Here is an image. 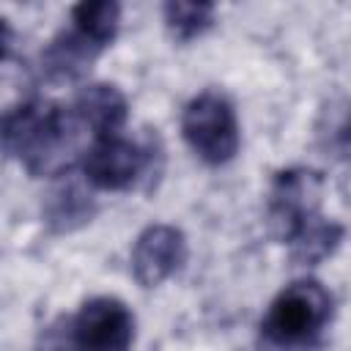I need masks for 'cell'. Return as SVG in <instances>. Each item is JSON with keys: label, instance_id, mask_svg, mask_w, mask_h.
Segmentation results:
<instances>
[{"label": "cell", "instance_id": "1", "mask_svg": "<svg viewBox=\"0 0 351 351\" xmlns=\"http://www.w3.org/2000/svg\"><path fill=\"white\" fill-rule=\"evenodd\" d=\"M80 129L69 107L33 96L0 112V154L36 178L60 176L77 154Z\"/></svg>", "mask_w": 351, "mask_h": 351}, {"label": "cell", "instance_id": "2", "mask_svg": "<svg viewBox=\"0 0 351 351\" xmlns=\"http://www.w3.org/2000/svg\"><path fill=\"white\" fill-rule=\"evenodd\" d=\"M335 318V296L321 280L302 277L285 285L258 324L261 351H315Z\"/></svg>", "mask_w": 351, "mask_h": 351}, {"label": "cell", "instance_id": "3", "mask_svg": "<svg viewBox=\"0 0 351 351\" xmlns=\"http://www.w3.org/2000/svg\"><path fill=\"white\" fill-rule=\"evenodd\" d=\"M162 167L165 154L156 134H148L145 140H129L123 134L96 137L82 156L85 181L104 192L151 189L162 176Z\"/></svg>", "mask_w": 351, "mask_h": 351}, {"label": "cell", "instance_id": "4", "mask_svg": "<svg viewBox=\"0 0 351 351\" xmlns=\"http://www.w3.org/2000/svg\"><path fill=\"white\" fill-rule=\"evenodd\" d=\"M181 134L186 145L211 167L228 165L241 145L233 101L219 90H203L186 101L181 112Z\"/></svg>", "mask_w": 351, "mask_h": 351}, {"label": "cell", "instance_id": "5", "mask_svg": "<svg viewBox=\"0 0 351 351\" xmlns=\"http://www.w3.org/2000/svg\"><path fill=\"white\" fill-rule=\"evenodd\" d=\"M324 189H326V178L321 170L313 167L280 170L269 186V200H266L269 233L277 241L291 244L304 228L321 219Z\"/></svg>", "mask_w": 351, "mask_h": 351}, {"label": "cell", "instance_id": "6", "mask_svg": "<svg viewBox=\"0 0 351 351\" xmlns=\"http://www.w3.org/2000/svg\"><path fill=\"white\" fill-rule=\"evenodd\" d=\"M58 324L71 351H129L134 343V313L118 296H93Z\"/></svg>", "mask_w": 351, "mask_h": 351}, {"label": "cell", "instance_id": "7", "mask_svg": "<svg viewBox=\"0 0 351 351\" xmlns=\"http://www.w3.org/2000/svg\"><path fill=\"white\" fill-rule=\"evenodd\" d=\"M186 236L176 225H148L132 247V274L143 288H156L186 263Z\"/></svg>", "mask_w": 351, "mask_h": 351}, {"label": "cell", "instance_id": "8", "mask_svg": "<svg viewBox=\"0 0 351 351\" xmlns=\"http://www.w3.org/2000/svg\"><path fill=\"white\" fill-rule=\"evenodd\" d=\"M104 49V41H99L82 25L71 22L41 49V74L49 82H74L93 66V60Z\"/></svg>", "mask_w": 351, "mask_h": 351}, {"label": "cell", "instance_id": "9", "mask_svg": "<svg viewBox=\"0 0 351 351\" xmlns=\"http://www.w3.org/2000/svg\"><path fill=\"white\" fill-rule=\"evenodd\" d=\"M69 110L74 112L80 126L93 132V140L121 134V129L126 126V118H129V101H126L123 90L110 82H90V85L80 88Z\"/></svg>", "mask_w": 351, "mask_h": 351}, {"label": "cell", "instance_id": "10", "mask_svg": "<svg viewBox=\"0 0 351 351\" xmlns=\"http://www.w3.org/2000/svg\"><path fill=\"white\" fill-rule=\"evenodd\" d=\"M41 214H44V222L52 233H71V230H80L82 225H88L93 219L96 200L80 184L66 181L47 195Z\"/></svg>", "mask_w": 351, "mask_h": 351}, {"label": "cell", "instance_id": "11", "mask_svg": "<svg viewBox=\"0 0 351 351\" xmlns=\"http://www.w3.org/2000/svg\"><path fill=\"white\" fill-rule=\"evenodd\" d=\"M343 236H346V228H343L340 222L321 217V219H315L310 228H304V230L288 244L291 261H293L296 266H315V263H321L324 258H329V255L340 247Z\"/></svg>", "mask_w": 351, "mask_h": 351}, {"label": "cell", "instance_id": "12", "mask_svg": "<svg viewBox=\"0 0 351 351\" xmlns=\"http://www.w3.org/2000/svg\"><path fill=\"white\" fill-rule=\"evenodd\" d=\"M165 27L178 44H189L197 36H203L217 16L214 3H189V0H170L162 5Z\"/></svg>", "mask_w": 351, "mask_h": 351}, {"label": "cell", "instance_id": "13", "mask_svg": "<svg viewBox=\"0 0 351 351\" xmlns=\"http://www.w3.org/2000/svg\"><path fill=\"white\" fill-rule=\"evenodd\" d=\"M36 351H71L63 340V332H60V324L52 321L47 329H41L38 335V343H36Z\"/></svg>", "mask_w": 351, "mask_h": 351}, {"label": "cell", "instance_id": "14", "mask_svg": "<svg viewBox=\"0 0 351 351\" xmlns=\"http://www.w3.org/2000/svg\"><path fill=\"white\" fill-rule=\"evenodd\" d=\"M11 41H14V30H11L8 19L0 16V60H5L11 55Z\"/></svg>", "mask_w": 351, "mask_h": 351}]
</instances>
